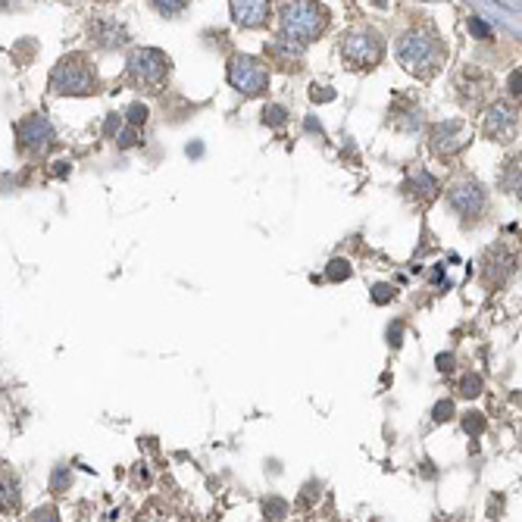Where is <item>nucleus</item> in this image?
<instances>
[{"instance_id":"obj_2","label":"nucleus","mask_w":522,"mask_h":522,"mask_svg":"<svg viewBox=\"0 0 522 522\" xmlns=\"http://www.w3.org/2000/svg\"><path fill=\"white\" fill-rule=\"evenodd\" d=\"M278 22H282V34H285L288 41L310 44L326 32L328 10L319 0H285L282 13H278Z\"/></svg>"},{"instance_id":"obj_8","label":"nucleus","mask_w":522,"mask_h":522,"mask_svg":"<svg viewBox=\"0 0 522 522\" xmlns=\"http://www.w3.org/2000/svg\"><path fill=\"white\" fill-rule=\"evenodd\" d=\"M16 138H19L22 150H28V154H41V150H48L50 141H54V125L48 123V116L32 113L16 125Z\"/></svg>"},{"instance_id":"obj_35","label":"nucleus","mask_w":522,"mask_h":522,"mask_svg":"<svg viewBox=\"0 0 522 522\" xmlns=\"http://www.w3.org/2000/svg\"><path fill=\"white\" fill-rule=\"evenodd\" d=\"M375 7H388V0H373Z\"/></svg>"},{"instance_id":"obj_21","label":"nucleus","mask_w":522,"mask_h":522,"mask_svg":"<svg viewBox=\"0 0 522 522\" xmlns=\"http://www.w3.org/2000/svg\"><path fill=\"white\" fill-rule=\"evenodd\" d=\"M154 7L160 10V13L172 16V13H182V10L188 7V0H154Z\"/></svg>"},{"instance_id":"obj_32","label":"nucleus","mask_w":522,"mask_h":522,"mask_svg":"<svg viewBox=\"0 0 522 522\" xmlns=\"http://www.w3.org/2000/svg\"><path fill=\"white\" fill-rule=\"evenodd\" d=\"M388 338H391V344H394V347L400 344V322H394V328L388 332Z\"/></svg>"},{"instance_id":"obj_12","label":"nucleus","mask_w":522,"mask_h":522,"mask_svg":"<svg viewBox=\"0 0 522 522\" xmlns=\"http://www.w3.org/2000/svg\"><path fill=\"white\" fill-rule=\"evenodd\" d=\"M19 507V479L7 466H0V513H13Z\"/></svg>"},{"instance_id":"obj_10","label":"nucleus","mask_w":522,"mask_h":522,"mask_svg":"<svg viewBox=\"0 0 522 522\" xmlns=\"http://www.w3.org/2000/svg\"><path fill=\"white\" fill-rule=\"evenodd\" d=\"M448 200L460 216H479L485 210V191L475 182H457L454 188L448 191Z\"/></svg>"},{"instance_id":"obj_6","label":"nucleus","mask_w":522,"mask_h":522,"mask_svg":"<svg viewBox=\"0 0 522 522\" xmlns=\"http://www.w3.org/2000/svg\"><path fill=\"white\" fill-rule=\"evenodd\" d=\"M229 85L247 97H257V94H263L266 85H269V69H266V63L257 60V56L238 54L229 60Z\"/></svg>"},{"instance_id":"obj_11","label":"nucleus","mask_w":522,"mask_h":522,"mask_svg":"<svg viewBox=\"0 0 522 522\" xmlns=\"http://www.w3.org/2000/svg\"><path fill=\"white\" fill-rule=\"evenodd\" d=\"M231 19L241 28H260L269 16V0H229Z\"/></svg>"},{"instance_id":"obj_13","label":"nucleus","mask_w":522,"mask_h":522,"mask_svg":"<svg viewBox=\"0 0 522 522\" xmlns=\"http://www.w3.org/2000/svg\"><path fill=\"white\" fill-rule=\"evenodd\" d=\"M91 34H94V38L103 44V48H119V44L125 41V28H123V25H116L113 19L97 22V25L91 28Z\"/></svg>"},{"instance_id":"obj_16","label":"nucleus","mask_w":522,"mask_h":522,"mask_svg":"<svg viewBox=\"0 0 522 522\" xmlns=\"http://www.w3.org/2000/svg\"><path fill=\"white\" fill-rule=\"evenodd\" d=\"M326 278L328 282H344V278H351V263H347V260H332L326 269Z\"/></svg>"},{"instance_id":"obj_22","label":"nucleus","mask_w":522,"mask_h":522,"mask_svg":"<svg viewBox=\"0 0 522 522\" xmlns=\"http://www.w3.org/2000/svg\"><path fill=\"white\" fill-rule=\"evenodd\" d=\"M448 419H454V400L435 404V422H448Z\"/></svg>"},{"instance_id":"obj_5","label":"nucleus","mask_w":522,"mask_h":522,"mask_svg":"<svg viewBox=\"0 0 522 522\" xmlns=\"http://www.w3.org/2000/svg\"><path fill=\"white\" fill-rule=\"evenodd\" d=\"M382 54H385V44L375 28H353L341 44V56L351 69H373L382 60Z\"/></svg>"},{"instance_id":"obj_18","label":"nucleus","mask_w":522,"mask_h":522,"mask_svg":"<svg viewBox=\"0 0 522 522\" xmlns=\"http://www.w3.org/2000/svg\"><path fill=\"white\" fill-rule=\"evenodd\" d=\"M503 188L510 194H519V160H510L507 163V176H503Z\"/></svg>"},{"instance_id":"obj_30","label":"nucleus","mask_w":522,"mask_h":522,"mask_svg":"<svg viewBox=\"0 0 522 522\" xmlns=\"http://www.w3.org/2000/svg\"><path fill=\"white\" fill-rule=\"evenodd\" d=\"M63 485H69V472L60 466V469H56V472H54V491H60Z\"/></svg>"},{"instance_id":"obj_31","label":"nucleus","mask_w":522,"mask_h":522,"mask_svg":"<svg viewBox=\"0 0 522 522\" xmlns=\"http://www.w3.org/2000/svg\"><path fill=\"white\" fill-rule=\"evenodd\" d=\"M438 369L441 373H450L454 369V357L450 353H438Z\"/></svg>"},{"instance_id":"obj_23","label":"nucleus","mask_w":522,"mask_h":522,"mask_svg":"<svg viewBox=\"0 0 522 522\" xmlns=\"http://www.w3.org/2000/svg\"><path fill=\"white\" fill-rule=\"evenodd\" d=\"M129 123L132 125H144V123H147V107H144V103H132V107H129Z\"/></svg>"},{"instance_id":"obj_29","label":"nucleus","mask_w":522,"mask_h":522,"mask_svg":"<svg viewBox=\"0 0 522 522\" xmlns=\"http://www.w3.org/2000/svg\"><path fill=\"white\" fill-rule=\"evenodd\" d=\"M510 94L513 97H519V88H522V75H519V69H516V72H510Z\"/></svg>"},{"instance_id":"obj_34","label":"nucleus","mask_w":522,"mask_h":522,"mask_svg":"<svg viewBox=\"0 0 522 522\" xmlns=\"http://www.w3.org/2000/svg\"><path fill=\"white\" fill-rule=\"evenodd\" d=\"M32 519H56V516H54V510H34Z\"/></svg>"},{"instance_id":"obj_36","label":"nucleus","mask_w":522,"mask_h":522,"mask_svg":"<svg viewBox=\"0 0 522 522\" xmlns=\"http://www.w3.org/2000/svg\"><path fill=\"white\" fill-rule=\"evenodd\" d=\"M10 3H13V0H0V10H3V7H10Z\"/></svg>"},{"instance_id":"obj_4","label":"nucleus","mask_w":522,"mask_h":522,"mask_svg":"<svg viewBox=\"0 0 522 522\" xmlns=\"http://www.w3.org/2000/svg\"><path fill=\"white\" fill-rule=\"evenodd\" d=\"M169 75V56L163 50L156 48H141V50H132L129 56V79L132 85L144 91H160Z\"/></svg>"},{"instance_id":"obj_19","label":"nucleus","mask_w":522,"mask_h":522,"mask_svg":"<svg viewBox=\"0 0 522 522\" xmlns=\"http://www.w3.org/2000/svg\"><path fill=\"white\" fill-rule=\"evenodd\" d=\"M460 391L466 394V397H479L481 394V379L475 373H469V375H463V382H460Z\"/></svg>"},{"instance_id":"obj_9","label":"nucleus","mask_w":522,"mask_h":522,"mask_svg":"<svg viewBox=\"0 0 522 522\" xmlns=\"http://www.w3.org/2000/svg\"><path fill=\"white\" fill-rule=\"evenodd\" d=\"M485 135L501 144H510L519 135V113H516L510 103H494V107L485 113Z\"/></svg>"},{"instance_id":"obj_26","label":"nucleus","mask_w":522,"mask_h":522,"mask_svg":"<svg viewBox=\"0 0 522 522\" xmlns=\"http://www.w3.org/2000/svg\"><path fill=\"white\" fill-rule=\"evenodd\" d=\"M469 32H472L475 38H491V25H485V22L475 19V16L469 19Z\"/></svg>"},{"instance_id":"obj_28","label":"nucleus","mask_w":522,"mask_h":522,"mask_svg":"<svg viewBox=\"0 0 522 522\" xmlns=\"http://www.w3.org/2000/svg\"><path fill=\"white\" fill-rule=\"evenodd\" d=\"M119 129H123V119H119V116L113 113V116H109V119H107V125H103V135H107V138H113Z\"/></svg>"},{"instance_id":"obj_27","label":"nucleus","mask_w":522,"mask_h":522,"mask_svg":"<svg viewBox=\"0 0 522 522\" xmlns=\"http://www.w3.org/2000/svg\"><path fill=\"white\" fill-rule=\"evenodd\" d=\"M116 135H119V147H132V144H138V125H132L125 132H116Z\"/></svg>"},{"instance_id":"obj_17","label":"nucleus","mask_w":522,"mask_h":522,"mask_svg":"<svg viewBox=\"0 0 522 522\" xmlns=\"http://www.w3.org/2000/svg\"><path fill=\"white\" fill-rule=\"evenodd\" d=\"M463 432L472 435V438H479V435L485 432V416L481 413H466L463 416Z\"/></svg>"},{"instance_id":"obj_24","label":"nucleus","mask_w":522,"mask_h":522,"mask_svg":"<svg viewBox=\"0 0 522 522\" xmlns=\"http://www.w3.org/2000/svg\"><path fill=\"white\" fill-rule=\"evenodd\" d=\"M310 97H313V103H328V101H335V91L332 88H316V85H313Z\"/></svg>"},{"instance_id":"obj_20","label":"nucleus","mask_w":522,"mask_h":522,"mask_svg":"<svg viewBox=\"0 0 522 522\" xmlns=\"http://www.w3.org/2000/svg\"><path fill=\"white\" fill-rule=\"evenodd\" d=\"M263 513L269 516V519H282V516L288 513V503L285 501H278V497H272V501L263 503Z\"/></svg>"},{"instance_id":"obj_15","label":"nucleus","mask_w":522,"mask_h":522,"mask_svg":"<svg viewBox=\"0 0 522 522\" xmlns=\"http://www.w3.org/2000/svg\"><path fill=\"white\" fill-rule=\"evenodd\" d=\"M263 123H266V125H272V129H282V125L288 123L285 107H278V103H272V107H266V109H263Z\"/></svg>"},{"instance_id":"obj_3","label":"nucleus","mask_w":522,"mask_h":522,"mask_svg":"<svg viewBox=\"0 0 522 522\" xmlns=\"http://www.w3.org/2000/svg\"><path fill=\"white\" fill-rule=\"evenodd\" d=\"M94 88H97L94 69H91L88 60L79 56V54L60 60V66H56L54 75H50V91H54V94L85 97V94H94Z\"/></svg>"},{"instance_id":"obj_14","label":"nucleus","mask_w":522,"mask_h":522,"mask_svg":"<svg viewBox=\"0 0 522 522\" xmlns=\"http://www.w3.org/2000/svg\"><path fill=\"white\" fill-rule=\"evenodd\" d=\"M410 188H413V194H419V197H435L438 182H435L426 169H416L413 176H410Z\"/></svg>"},{"instance_id":"obj_7","label":"nucleus","mask_w":522,"mask_h":522,"mask_svg":"<svg viewBox=\"0 0 522 522\" xmlns=\"http://www.w3.org/2000/svg\"><path fill=\"white\" fill-rule=\"evenodd\" d=\"M469 138H472L469 125L463 123V119H450V123H441V125H435L432 129V135H428V147H432L435 156H454V154H460V150L466 147Z\"/></svg>"},{"instance_id":"obj_25","label":"nucleus","mask_w":522,"mask_h":522,"mask_svg":"<svg viewBox=\"0 0 522 522\" xmlns=\"http://www.w3.org/2000/svg\"><path fill=\"white\" fill-rule=\"evenodd\" d=\"M391 297H394V288L391 285H375L373 288V300H375V304H388Z\"/></svg>"},{"instance_id":"obj_33","label":"nucleus","mask_w":522,"mask_h":522,"mask_svg":"<svg viewBox=\"0 0 522 522\" xmlns=\"http://www.w3.org/2000/svg\"><path fill=\"white\" fill-rule=\"evenodd\" d=\"M54 176H69V163H66V160L54 163Z\"/></svg>"},{"instance_id":"obj_1","label":"nucleus","mask_w":522,"mask_h":522,"mask_svg":"<svg viewBox=\"0 0 522 522\" xmlns=\"http://www.w3.org/2000/svg\"><path fill=\"white\" fill-rule=\"evenodd\" d=\"M444 44L435 32H426V28H416V32H407L397 41V63L407 69L410 75H419V79H432L441 66H444Z\"/></svg>"}]
</instances>
